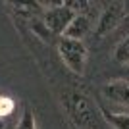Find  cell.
<instances>
[{"mask_svg": "<svg viewBox=\"0 0 129 129\" xmlns=\"http://www.w3.org/2000/svg\"><path fill=\"white\" fill-rule=\"evenodd\" d=\"M58 54H60V60L64 62V66L71 73H75V75L85 73L89 52H87V46L81 39H71L62 35L58 41Z\"/></svg>", "mask_w": 129, "mask_h": 129, "instance_id": "obj_1", "label": "cell"}, {"mask_svg": "<svg viewBox=\"0 0 129 129\" xmlns=\"http://www.w3.org/2000/svg\"><path fill=\"white\" fill-rule=\"evenodd\" d=\"M66 110L70 114L71 121L77 127H94L96 125V112L92 106L91 98L79 91H73L66 96Z\"/></svg>", "mask_w": 129, "mask_h": 129, "instance_id": "obj_2", "label": "cell"}, {"mask_svg": "<svg viewBox=\"0 0 129 129\" xmlns=\"http://www.w3.org/2000/svg\"><path fill=\"white\" fill-rule=\"evenodd\" d=\"M75 16H77V12L71 10L66 4L52 6V8H48L44 12V25H46V29H50L56 35H64L68 25L71 23V19Z\"/></svg>", "mask_w": 129, "mask_h": 129, "instance_id": "obj_3", "label": "cell"}, {"mask_svg": "<svg viewBox=\"0 0 129 129\" xmlns=\"http://www.w3.org/2000/svg\"><path fill=\"white\" fill-rule=\"evenodd\" d=\"M127 16V12H125V6L123 2H118V4H112L108 6L106 10L100 14L98 17V23H96V35L98 37H104L108 33H112L119 23L123 21V17Z\"/></svg>", "mask_w": 129, "mask_h": 129, "instance_id": "obj_4", "label": "cell"}, {"mask_svg": "<svg viewBox=\"0 0 129 129\" xmlns=\"http://www.w3.org/2000/svg\"><path fill=\"white\" fill-rule=\"evenodd\" d=\"M106 100L119 106H129V81H110L102 87Z\"/></svg>", "mask_w": 129, "mask_h": 129, "instance_id": "obj_5", "label": "cell"}, {"mask_svg": "<svg viewBox=\"0 0 129 129\" xmlns=\"http://www.w3.org/2000/svg\"><path fill=\"white\" fill-rule=\"evenodd\" d=\"M89 31H91V19H89L85 14H77V16L71 19V23L68 25L64 35L66 37H71V39H81V41H83V37H85Z\"/></svg>", "mask_w": 129, "mask_h": 129, "instance_id": "obj_6", "label": "cell"}, {"mask_svg": "<svg viewBox=\"0 0 129 129\" xmlns=\"http://www.w3.org/2000/svg\"><path fill=\"white\" fill-rule=\"evenodd\" d=\"M114 58H116L118 64L129 66V35L116 44V48H114Z\"/></svg>", "mask_w": 129, "mask_h": 129, "instance_id": "obj_7", "label": "cell"}, {"mask_svg": "<svg viewBox=\"0 0 129 129\" xmlns=\"http://www.w3.org/2000/svg\"><path fill=\"white\" fill-rule=\"evenodd\" d=\"M16 129H37V121H35V114H33L31 108H23L21 116H19V121H17Z\"/></svg>", "mask_w": 129, "mask_h": 129, "instance_id": "obj_8", "label": "cell"}, {"mask_svg": "<svg viewBox=\"0 0 129 129\" xmlns=\"http://www.w3.org/2000/svg\"><path fill=\"white\" fill-rule=\"evenodd\" d=\"M106 119L114 129H129V114H125V112L106 114Z\"/></svg>", "mask_w": 129, "mask_h": 129, "instance_id": "obj_9", "label": "cell"}, {"mask_svg": "<svg viewBox=\"0 0 129 129\" xmlns=\"http://www.w3.org/2000/svg\"><path fill=\"white\" fill-rule=\"evenodd\" d=\"M14 108H16V104H14V100H12V98L0 96V118L10 116V114L14 112Z\"/></svg>", "mask_w": 129, "mask_h": 129, "instance_id": "obj_10", "label": "cell"}, {"mask_svg": "<svg viewBox=\"0 0 129 129\" xmlns=\"http://www.w3.org/2000/svg\"><path fill=\"white\" fill-rule=\"evenodd\" d=\"M87 2H89V0H66L64 4H66V6H70L71 10H75L77 14H79V10H83V8H85Z\"/></svg>", "mask_w": 129, "mask_h": 129, "instance_id": "obj_11", "label": "cell"}, {"mask_svg": "<svg viewBox=\"0 0 129 129\" xmlns=\"http://www.w3.org/2000/svg\"><path fill=\"white\" fill-rule=\"evenodd\" d=\"M123 6H125V12L129 14V0H123Z\"/></svg>", "mask_w": 129, "mask_h": 129, "instance_id": "obj_12", "label": "cell"}, {"mask_svg": "<svg viewBox=\"0 0 129 129\" xmlns=\"http://www.w3.org/2000/svg\"><path fill=\"white\" fill-rule=\"evenodd\" d=\"M2 127H4V123H2V119H0V129H2Z\"/></svg>", "mask_w": 129, "mask_h": 129, "instance_id": "obj_13", "label": "cell"}]
</instances>
